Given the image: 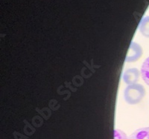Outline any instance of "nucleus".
Masks as SVG:
<instances>
[{
	"label": "nucleus",
	"mask_w": 149,
	"mask_h": 139,
	"mask_svg": "<svg viewBox=\"0 0 149 139\" xmlns=\"http://www.w3.org/2000/svg\"><path fill=\"white\" fill-rule=\"evenodd\" d=\"M129 139H149V127L141 128L130 135Z\"/></svg>",
	"instance_id": "nucleus-4"
},
{
	"label": "nucleus",
	"mask_w": 149,
	"mask_h": 139,
	"mask_svg": "<svg viewBox=\"0 0 149 139\" xmlns=\"http://www.w3.org/2000/svg\"><path fill=\"white\" fill-rule=\"evenodd\" d=\"M114 139H128L124 132L119 129L114 130Z\"/></svg>",
	"instance_id": "nucleus-7"
},
{
	"label": "nucleus",
	"mask_w": 149,
	"mask_h": 139,
	"mask_svg": "<svg viewBox=\"0 0 149 139\" xmlns=\"http://www.w3.org/2000/svg\"><path fill=\"white\" fill-rule=\"evenodd\" d=\"M142 55V48L138 43L132 42L130 45L128 52L125 57V61L127 63L135 62L139 59Z\"/></svg>",
	"instance_id": "nucleus-2"
},
{
	"label": "nucleus",
	"mask_w": 149,
	"mask_h": 139,
	"mask_svg": "<svg viewBox=\"0 0 149 139\" xmlns=\"http://www.w3.org/2000/svg\"><path fill=\"white\" fill-rule=\"evenodd\" d=\"M139 77V71L137 68H129L123 74V80L126 84L133 85L137 82Z\"/></svg>",
	"instance_id": "nucleus-3"
},
{
	"label": "nucleus",
	"mask_w": 149,
	"mask_h": 139,
	"mask_svg": "<svg viewBox=\"0 0 149 139\" xmlns=\"http://www.w3.org/2000/svg\"><path fill=\"white\" fill-rule=\"evenodd\" d=\"M139 28L142 35L149 38V17H144L141 20Z\"/></svg>",
	"instance_id": "nucleus-5"
},
{
	"label": "nucleus",
	"mask_w": 149,
	"mask_h": 139,
	"mask_svg": "<svg viewBox=\"0 0 149 139\" xmlns=\"http://www.w3.org/2000/svg\"><path fill=\"white\" fill-rule=\"evenodd\" d=\"M141 75L145 83L149 86V57L142 64L141 68Z\"/></svg>",
	"instance_id": "nucleus-6"
},
{
	"label": "nucleus",
	"mask_w": 149,
	"mask_h": 139,
	"mask_svg": "<svg viewBox=\"0 0 149 139\" xmlns=\"http://www.w3.org/2000/svg\"><path fill=\"white\" fill-rule=\"evenodd\" d=\"M145 95H146V90L143 86L136 83L133 85H129L124 92L125 100L127 104L130 105L139 104L143 99Z\"/></svg>",
	"instance_id": "nucleus-1"
}]
</instances>
